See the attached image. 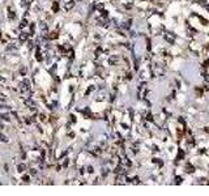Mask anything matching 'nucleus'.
<instances>
[{
	"mask_svg": "<svg viewBox=\"0 0 209 196\" xmlns=\"http://www.w3.org/2000/svg\"><path fill=\"white\" fill-rule=\"evenodd\" d=\"M24 181L28 182V181H29V177H28V175H25V177H24Z\"/></svg>",
	"mask_w": 209,
	"mask_h": 196,
	"instance_id": "10",
	"label": "nucleus"
},
{
	"mask_svg": "<svg viewBox=\"0 0 209 196\" xmlns=\"http://www.w3.org/2000/svg\"><path fill=\"white\" fill-rule=\"evenodd\" d=\"M17 169H19V173H24L26 166H25V165H19V167H17Z\"/></svg>",
	"mask_w": 209,
	"mask_h": 196,
	"instance_id": "4",
	"label": "nucleus"
},
{
	"mask_svg": "<svg viewBox=\"0 0 209 196\" xmlns=\"http://www.w3.org/2000/svg\"><path fill=\"white\" fill-rule=\"evenodd\" d=\"M52 9H54V12H58L59 11V4H58V2H54V4H52Z\"/></svg>",
	"mask_w": 209,
	"mask_h": 196,
	"instance_id": "2",
	"label": "nucleus"
},
{
	"mask_svg": "<svg viewBox=\"0 0 209 196\" xmlns=\"http://www.w3.org/2000/svg\"><path fill=\"white\" fill-rule=\"evenodd\" d=\"M88 173H90V174H91V173H94V170H93V167H91V166H89V167H88Z\"/></svg>",
	"mask_w": 209,
	"mask_h": 196,
	"instance_id": "9",
	"label": "nucleus"
},
{
	"mask_svg": "<svg viewBox=\"0 0 209 196\" xmlns=\"http://www.w3.org/2000/svg\"><path fill=\"white\" fill-rule=\"evenodd\" d=\"M26 38H28V36H26L25 33H21V36H20V41H21V42H24V41H26Z\"/></svg>",
	"mask_w": 209,
	"mask_h": 196,
	"instance_id": "5",
	"label": "nucleus"
},
{
	"mask_svg": "<svg viewBox=\"0 0 209 196\" xmlns=\"http://www.w3.org/2000/svg\"><path fill=\"white\" fill-rule=\"evenodd\" d=\"M0 140H2V141H4V143H7V141H8V139H7L5 136H4V135H2V133H0Z\"/></svg>",
	"mask_w": 209,
	"mask_h": 196,
	"instance_id": "7",
	"label": "nucleus"
},
{
	"mask_svg": "<svg viewBox=\"0 0 209 196\" xmlns=\"http://www.w3.org/2000/svg\"><path fill=\"white\" fill-rule=\"evenodd\" d=\"M26 25H28V21H26V20L24 19L22 21H21V24H20V28H25Z\"/></svg>",
	"mask_w": 209,
	"mask_h": 196,
	"instance_id": "6",
	"label": "nucleus"
},
{
	"mask_svg": "<svg viewBox=\"0 0 209 196\" xmlns=\"http://www.w3.org/2000/svg\"><path fill=\"white\" fill-rule=\"evenodd\" d=\"M8 17H9L11 20H15V19H16V15H15V12L9 9V15H8Z\"/></svg>",
	"mask_w": 209,
	"mask_h": 196,
	"instance_id": "3",
	"label": "nucleus"
},
{
	"mask_svg": "<svg viewBox=\"0 0 209 196\" xmlns=\"http://www.w3.org/2000/svg\"><path fill=\"white\" fill-rule=\"evenodd\" d=\"M29 173L32 174V175H36V174H37V171H36L34 169H30V170H29Z\"/></svg>",
	"mask_w": 209,
	"mask_h": 196,
	"instance_id": "8",
	"label": "nucleus"
},
{
	"mask_svg": "<svg viewBox=\"0 0 209 196\" xmlns=\"http://www.w3.org/2000/svg\"><path fill=\"white\" fill-rule=\"evenodd\" d=\"M73 5H75V2H73V0H71V2H68L67 4H65V5H64V8L68 11V9H71V8H72Z\"/></svg>",
	"mask_w": 209,
	"mask_h": 196,
	"instance_id": "1",
	"label": "nucleus"
}]
</instances>
